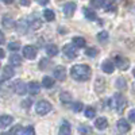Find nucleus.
I'll list each match as a JSON object with an SVG mask.
<instances>
[{
    "label": "nucleus",
    "instance_id": "obj_1",
    "mask_svg": "<svg viewBox=\"0 0 135 135\" xmlns=\"http://www.w3.org/2000/svg\"><path fill=\"white\" fill-rule=\"evenodd\" d=\"M70 76L76 81H88L92 76V69L85 64L81 65H74L70 69Z\"/></svg>",
    "mask_w": 135,
    "mask_h": 135
},
{
    "label": "nucleus",
    "instance_id": "obj_2",
    "mask_svg": "<svg viewBox=\"0 0 135 135\" xmlns=\"http://www.w3.org/2000/svg\"><path fill=\"white\" fill-rule=\"evenodd\" d=\"M126 105H127V101H126L124 96L122 93H115L114 97H112V107L120 114V112H123V109L126 108Z\"/></svg>",
    "mask_w": 135,
    "mask_h": 135
},
{
    "label": "nucleus",
    "instance_id": "obj_3",
    "mask_svg": "<svg viewBox=\"0 0 135 135\" xmlns=\"http://www.w3.org/2000/svg\"><path fill=\"white\" fill-rule=\"evenodd\" d=\"M51 109H53V105L46 100H41V101H38V103L35 104V112L38 115H41V116L49 114Z\"/></svg>",
    "mask_w": 135,
    "mask_h": 135
},
{
    "label": "nucleus",
    "instance_id": "obj_4",
    "mask_svg": "<svg viewBox=\"0 0 135 135\" xmlns=\"http://www.w3.org/2000/svg\"><path fill=\"white\" fill-rule=\"evenodd\" d=\"M114 62H115V66H118L120 70H127L130 68V60L126 58L124 55H115Z\"/></svg>",
    "mask_w": 135,
    "mask_h": 135
},
{
    "label": "nucleus",
    "instance_id": "obj_5",
    "mask_svg": "<svg viewBox=\"0 0 135 135\" xmlns=\"http://www.w3.org/2000/svg\"><path fill=\"white\" fill-rule=\"evenodd\" d=\"M62 53H64V55L68 58V60H74L76 57H77V51H76V46L72 43H68V45H65L64 46V49H62Z\"/></svg>",
    "mask_w": 135,
    "mask_h": 135
},
{
    "label": "nucleus",
    "instance_id": "obj_6",
    "mask_svg": "<svg viewBox=\"0 0 135 135\" xmlns=\"http://www.w3.org/2000/svg\"><path fill=\"white\" fill-rule=\"evenodd\" d=\"M12 88H14V91H15L18 95H25L26 92H28L26 83L22 81V80H16V81L12 84Z\"/></svg>",
    "mask_w": 135,
    "mask_h": 135
},
{
    "label": "nucleus",
    "instance_id": "obj_7",
    "mask_svg": "<svg viewBox=\"0 0 135 135\" xmlns=\"http://www.w3.org/2000/svg\"><path fill=\"white\" fill-rule=\"evenodd\" d=\"M27 22H28L30 28H32V30H38V28L42 27V20H41L37 15H31V16H28V18H27Z\"/></svg>",
    "mask_w": 135,
    "mask_h": 135
},
{
    "label": "nucleus",
    "instance_id": "obj_8",
    "mask_svg": "<svg viewBox=\"0 0 135 135\" xmlns=\"http://www.w3.org/2000/svg\"><path fill=\"white\" fill-rule=\"evenodd\" d=\"M23 55L27 60H34L37 55V49L34 46H31V45H27V46L23 47Z\"/></svg>",
    "mask_w": 135,
    "mask_h": 135
},
{
    "label": "nucleus",
    "instance_id": "obj_9",
    "mask_svg": "<svg viewBox=\"0 0 135 135\" xmlns=\"http://www.w3.org/2000/svg\"><path fill=\"white\" fill-rule=\"evenodd\" d=\"M70 132H72L70 124L68 123V120H62L61 122V126H60L58 135H70Z\"/></svg>",
    "mask_w": 135,
    "mask_h": 135
},
{
    "label": "nucleus",
    "instance_id": "obj_10",
    "mask_svg": "<svg viewBox=\"0 0 135 135\" xmlns=\"http://www.w3.org/2000/svg\"><path fill=\"white\" fill-rule=\"evenodd\" d=\"M54 77L57 78L58 81H65L66 80V69L64 66H58L57 69L54 70Z\"/></svg>",
    "mask_w": 135,
    "mask_h": 135
},
{
    "label": "nucleus",
    "instance_id": "obj_11",
    "mask_svg": "<svg viewBox=\"0 0 135 135\" xmlns=\"http://www.w3.org/2000/svg\"><path fill=\"white\" fill-rule=\"evenodd\" d=\"M74 11H76V3H73V2L66 3V4L64 6V14H65V16H68V18L73 16Z\"/></svg>",
    "mask_w": 135,
    "mask_h": 135
},
{
    "label": "nucleus",
    "instance_id": "obj_12",
    "mask_svg": "<svg viewBox=\"0 0 135 135\" xmlns=\"http://www.w3.org/2000/svg\"><path fill=\"white\" fill-rule=\"evenodd\" d=\"M130 123L126 120V119H120L119 122H118V130L120 131V132H123V134H126V132H128L130 131Z\"/></svg>",
    "mask_w": 135,
    "mask_h": 135
},
{
    "label": "nucleus",
    "instance_id": "obj_13",
    "mask_svg": "<svg viewBox=\"0 0 135 135\" xmlns=\"http://www.w3.org/2000/svg\"><path fill=\"white\" fill-rule=\"evenodd\" d=\"M27 89H28V93L30 95H38L39 91H41V86H39V84L37 81H31V83H28Z\"/></svg>",
    "mask_w": 135,
    "mask_h": 135
},
{
    "label": "nucleus",
    "instance_id": "obj_14",
    "mask_svg": "<svg viewBox=\"0 0 135 135\" xmlns=\"http://www.w3.org/2000/svg\"><path fill=\"white\" fill-rule=\"evenodd\" d=\"M2 23H3V26L6 27V28H14L15 26H16V23H15V20L11 18L9 15H6V16H3V20H2Z\"/></svg>",
    "mask_w": 135,
    "mask_h": 135
},
{
    "label": "nucleus",
    "instance_id": "obj_15",
    "mask_svg": "<svg viewBox=\"0 0 135 135\" xmlns=\"http://www.w3.org/2000/svg\"><path fill=\"white\" fill-rule=\"evenodd\" d=\"M12 123V116L9 115H2L0 116V128H6Z\"/></svg>",
    "mask_w": 135,
    "mask_h": 135
},
{
    "label": "nucleus",
    "instance_id": "obj_16",
    "mask_svg": "<svg viewBox=\"0 0 135 135\" xmlns=\"http://www.w3.org/2000/svg\"><path fill=\"white\" fill-rule=\"evenodd\" d=\"M101 69H103V72H104V73L111 74L112 72H114V69H115L114 62H112V61H104L103 64H101Z\"/></svg>",
    "mask_w": 135,
    "mask_h": 135
},
{
    "label": "nucleus",
    "instance_id": "obj_17",
    "mask_svg": "<svg viewBox=\"0 0 135 135\" xmlns=\"http://www.w3.org/2000/svg\"><path fill=\"white\" fill-rule=\"evenodd\" d=\"M12 77H14V68H12V65L4 66V69H3V78H4V80H9V78H12Z\"/></svg>",
    "mask_w": 135,
    "mask_h": 135
},
{
    "label": "nucleus",
    "instance_id": "obj_18",
    "mask_svg": "<svg viewBox=\"0 0 135 135\" xmlns=\"http://www.w3.org/2000/svg\"><path fill=\"white\" fill-rule=\"evenodd\" d=\"M95 126H96V128H99V130L107 128V127H108V120H107V118H97V119L95 120Z\"/></svg>",
    "mask_w": 135,
    "mask_h": 135
},
{
    "label": "nucleus",
    "instance_id": "obj_19",
    "mask_svg": "<svg viewBox=\"0 0 135 135\" xmlns=\"http://www.w3.org/2000/svg\"><path fill=\"white\" fill-rule=\"evenodd\" d=\"M84 15H85V18L88 19V20H96L97 19V15H96V12L92 9V8H88V7H84Z\"/></svg>",
    "mask_w": 135,
    "mask_h": 135
},
{
    "label": "nucleus",
    "instance_id": "obj_20",
    "mask_svg": "<svg viewBox=\"0 0 135 135\" xmlns=\"http://www.w3.org/2000/svg\"><path fill=\"white\" fill-rule=\"evenodd\" d=\"M46 54L50 55V57H54V55H57V54H58V47H57V45L49 43L47 46H46Z\"/></svg>",
    "mask_w": 135,
    "mask_h": 135
},
{
    "label": "nucleus",
    "instance_id": "obj_21",
    "mask_svg": "<svg viewBox=\"0 0 135 135\" xmlns=\"http://www.w3.org/2000/svg\"><path fill=\"white\" fill-rule=\"evenodd\" d=\"M27 27H30V26H28V22H27V19H20V20L18 22V23H16V28H18V31H20L22 34L26 32Z\"/></svg>",
    "mask_w": 135,
    "mask_h": 135
},
{
    "label": "nucleus",
    "instance_id": "obj_22",
    "mask_svg": "<svg viewBox=\"0 0 135 135\" xmlns=\"http://www.w3.org/2000/svg\"><path fill=\"white\" fill-rule=\"evenodd\" d=\"M72 43L76 47H80V49H83V47L86 46V41L84 38H81V37H74L72 39Z\"/></svg>",
    "mask_w": 135,
    "mask_h": 135
},
{
    "label": "nucleus",
    "instance_id": "obj_23",
    "mask_svg": "<svg viewBox=\"0 0 135 135\" xmlns=\"http://www.w3.org/2000/svg\"><path fill=\"white\" fill-rule=\"evenodd\" d=\"M9 64L12 65V66H20L22 65V57H20V55H18V53L12 54L9 57Z\"/></svg>",
    "mask_w": 135,
    "mask_h": 135
},
{
    "label": "nucleus",
    "instance_id": "obj_24",
    "mask_svg": "<svg viewBox=\"0 0 135 135\" xmlns=\"http://www.w3.org/2000/svg\"><path fill=\"white\" fill-rule=\"evenodd\" d=\"M95 88H96V91L97 93H101L105 89V81L103 80L101 77H99L97 80H96V84H95Z\"/></svg>",
    "mask_w": 135,
    "mask_h": 135
},
{
    "label": "nucleus",
    "instance_id": "obj_25",
    "mask_svg": "<svg viewBox=\"0 0 135 135\" xmlns=\"http://www.w3.org/2000/svg\"><path fill=\"white\" fill-rule=\"evenodd\" d=\"M23 132H25L23 131V127H22L20 124H16V126H14L12 128L8 131V135H20V134H23Z\"/></svg>",
    "mask_w": 135,
    "mask_h": 135
},
{
    "label": "nucleus",
    "instance_id": "obj_26",
    "mask_svg": "<svg viewBox=\"0 0 135 135\" xmlns=\"http://www.w3.org/2000/svg\"><path fill=\"white\" fill-rule=\"evenodd\" d=\"M91 4L93 8H103V7H105L107 2L105 0H91Z\"/></svg>",
    "mask_w": 135,
    "mask_h": 135
},
{
    "label": "nucleus",
    "instance_id": "obj_27",
    "mask_svg": "<svg viewBox=\"0 0 135 135\" xmlns=\"http://www.w3.org/2000/svg\"><path fill=\"white\" fill-rule=\"evenodd\" d=\"M42 85L45 86V88H51L53 85H54V80L51 77H43V80H42Z\"/></svg>",
    "mask_w": 135,
    "mask_h": 135
},
{
    "label": "nucleus",
    "instance_id": "obj_28",
    "mask_svg": "<svg viewBox=\"0 0 135 135\" xmlns=\"http://www.w3.org/2000/svg\"><path fill=\"white\" fill-rule=\"evenodd\" d=\"M60 100L62 101V103L68 104V103H70V101H72V96H70V93H68V92H62L60 95Z\"/></svg>",
    "mask_w": 135,
    "mask_h": 135
},
{
    "label": "nucleus",
    "instance_id": "obj_29",
    "mask_svg": "<svg viewBox=\"0 0 135 135\" xmlns=\"http://www.w3.org/2000/svg\"><path fill=\"white\" fill-rule=\"evenodd\" d=\"M91 127L89 126H86V124H81L80 127H78V132H80L81 135H89L91 134Z\"/></svg>",
    "mask_w": 135,
    "mask_h": 135
},
{
    "label": "nucleus",
    "instance_id": "obj_30",
    "mask_svg": "<svg viewBox=\"0 0 135 135\" xmlns=\"http://www.w3.org/2000/svg\"><path fill=\"white\" fill-rule=\"evenodd\" d=\"M43 16H45V19L49 20V22L54 20V18H55V15H54V12H53L51 9H45L43 11Z\"/></svg>",
    "mask_w": 135,
    "mask_h": 135
},
{
    "label": "nucleus",
    "instance_id": "obj_31",
    "mask_svg": "<svg viewBox=\"0 0 135 135\" xmlns=\"http://www.w3.org/2000/svg\"><path fill=\"white\" fill-rule=\"evenodd\" d=\"M97 41L99 42H107L108 41V32L107 31H100L99 34H97Z\"/></svg>",
    "mask_w": 135,
    "mask_h": 135
},
{
    "label": "nucleus",
    "instance_id": "obj_32",
    "mask_svg": "<svg viewBox=\"0 0 135 135\" xmlns=\"http://www.w3.org/2000/svg\"><path fill=\"white\" fill-rule=\"evenodd\" d=\"M85 116L89 118V119L95 118V116H96V109L92 108V107H86V108H85Z\"/></svg>",
    "mask_w": 135,
    "mask_h": 135
},
{
    "label": "nucleus",
    "instance_id": "obj_33",
    "mask_svg": "<svg viewBox=\"0 0 135 135\" xmlns=\"http://www.w3.org/2000/svg\"><path fill=\"white\" fill-rule=\"evenodd\" d=\"M97 53H99V50L96 47H88L85 50V55H88V57H96Z\"/></svg>",
    "mask_w": 135,
    "mask_h": 135
},
{
    "label": "nucleus",
    "instance_id": "obj_34",
    "mask_svg": "<svg viewBox=\"0 0 135 135\" xmlns=\"http://www.w3.org/2000/svg\"><path fill=\"white\" fill-rule=\"evenodd\" d=\"M8 49H9L11 51L16 53V51L20 49V43H19V42H9V45H8Z\"/></svg>",
    "mask_w": 135,
    "mask_h": 135
},
{
    "label": "nucleus",
    "instance_id": "obj_35",
    "mask_svg": "<svg viewBox=\"0 0 135 135\" xmlns=\"http://www.w3.org/2000/svg\"><path fill=\"white\" fill-rule=\"evenodd\" d=\"M83 108H84V104L81 103V101H76V103L73 104V111L74 112H80Z\"/></svg>",
    "mask_w": 135,
    "mask_h": 135
},
{
    "label": "nucleus",
    "instance_id": "obj_36",
    "mask_svg": "<svg viewBox=\"0 0 135 135\" xmlns=\"http://www.w3.org/2000/svg\"><path fill=\"white\" fill-rule=\"evenodd\" d=\"M116 86L119 88V89H126V80L124 78H119V80L116 81Z\"/></svg>",
    "mask_w": 135,
    "mask_h": 135
},
{
    "label": "nucleus",
    "instance_id": "obj_37",
    "mask_svg": "<svg viewBox=\"0 0 135 135\" xmlns=\"http://www.w3.org/2000/svg\"><path fill=\"white\" fill-rule=\"evenodd\" d=\"M105 9L108 11V12H114V11H116V7L112 6L111 3H107V4H105Z\"/></svg>",
    "mask_w": 135,
    "mask_h": 135
},
{
    "label": "nucleus",
    "instance_id": "obj_38",
    "mask_svg": "<svg viewBox=\"0 0 135 135\" xmlns=\"http://www.w3.org/2000/svg\"><path fill=\"white\" fill-rule=\"evenodd\" d=\"M25 135H35V132H34V127H27L26 130H25Z\"/></svg>",
    "mask_w": 135,
    "mask_h": 135
},
{
    "label": "nucleus",
    "instance_id": "obj_39",
    "mask_svg": "<svg viewBox=\"0 0 135 135\" xmlns=\"http://www.w3.org/2000/svg\"><path fill=\"white\" fill-rule=\"evenodd\" d=\"M128 120H131L132 123H135V109L130 111V114H128Z\"/></svg>",
    "mask_w": 135,
    "mask_h": 135
},
{
    "label": "nucleus",
    "instance_id": "obj_40",
    "mask_svg": "<svg viewBox=\"0 0 135 135\" xmlns=\"http://www.w3.org/2000/svg\"><path fill=\"white\" fill-rule=\"evenodd\" d=\"M31 105V100L28 99V100H25L23 101V103H22V107H23V108H28Z\"/></svg>",
    "mask_w": 135,
    "mask_h": 135
},
{
    "label": "nucleus",
    "instance_id": "obj_41",
    "mask_svg": "<svg viewBox=\"0 0 135 135\" xmlns=\"http://www.w3.org/2000/svg\"><path fill=\"white\" fill-rule=\"evenodd\" d=\"M37 2L41 4V6H46L47 4V2H49V0H37Z\"/></svg>",
    "mask_w": 135,
    "mask_h": 135
},
{
    "label": "nucleus",
    "instance_id": "obj_42",
    "mask_svg": "<svg viewBox=\"0 0 135 135\" xmlns=\"http://www.w3.org/2000/svg\"><path fill=\"white\" fill-rule=\"evenodd\" d=\"M20 4L22 6H28L30 4V0H20Z\"/></svg>",
    "mask_w": 135,
    "mask_h": 135
},
{
    "label": "nucleus",
    "instance_id": "obj_43",
    "mask_svg": "<svg viewBox=\"0 0 135 135\" xmlns=\"http://www.w3.org/2000/svg\"><path fill=\"white\" fill-rule=\"evenodd\" d=\"M4 43V35H3V32L0 31V45H3Z\"/></svg>",
    "mask_w": 135,
    "mask_h": 135
},
{
    "label": "nucleus",
    "instance_id": "obj_44",
    "mask_svg": "<svg viewBox=\"0 0 135 135\" xmlns=\"http://www.w3.org/2000/svg\"><path fill=\"white\" fill-rule=\"evenodd\" d=\"M6 57V53H4V50L3 49H0V58H4Z\"/></svg>",
    "mask_w": 135,
    "mask_h": 135
},
{
    "label": "nucleus",
    "instance_id": "obj_45",
    "mask_svg": "<svg viewBox=\"0 0 135 135\" xmlns=\"http://www.w3.org/2000/svg\"><path fill=\"white\" fill-rule=\"evenodd\" d=\"M3 2H4L6 4H11V3H14V0H3Z\"/></svg>",
    "mask_w": 135,
    "mask_h": 135
},
{
    "label": "nucleus",
    "instance_id": "obj_46",
    "mask_svg": "<svg viewBox=\"0 0 135 135\" xmlns=\"http://www.w3.org/2000/svg\"><path fill=\"white\" fill-rule=\"evenodd\" d=\"M132 88H134V93H135V83H134V85H132Z\"/></svg>",
    "mask_w": 135,
    "mask_h": 135
},
{
    "label": "nucleus",
    "instance_id": "obj_47",
    "mask_svg": "<svg viewBox=\"0 0 135 135\" xmlns=\"http://www.w3.org/2000/svg\"><path fill=\"white\" fill-rule=\"evenodd\" d=\"M132 74H134V77H135V69H134V72H132Z\"/></svg>",
    "mask_w": 135,
    "mask_h": 135
}]
</instances>
